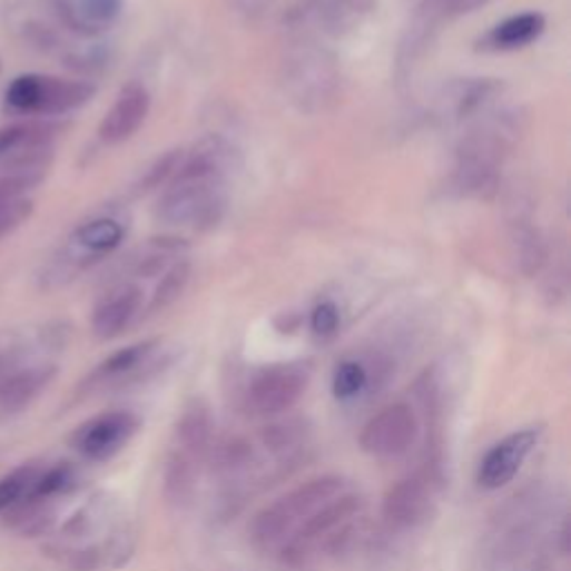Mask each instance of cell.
Segmentation results:
<instances>
[{"label": "cell", "mask_w": 571, "mask_h": 571, "mask_svg": "<svg viewBox=\"0 0 571 571\" xmlns=\"http://www.w3.org/2000/svg\"><path fill=\"white\" fill-rule=\"evenodd\" d=\"M371 384V375L366 366L357 360H344L333 375V393L339 400H353L364 393Z\"/></svg>", "instance_id": "obj_27"}, {"label": "cell", "mask_w": 571, "mask_h": 571, "mask_svg": "<svg viewBox=\"0 0 571 571\" xmlns=\"http://www.w3.org/2000/svg\"><path fill=\"white\" fill-rule=\"evenodd\" d=\"M181 159H184V150H170V152L161 155L159 159H155V164L146 170V175L135 186V193L146 195V193H152V190L161 188L164 184H168L175 177Z\"/></svg>", "instance_id": "obj_29"}, {"label": "cell", "mask_w": 571, "mask_h": 571, "mask_svg": "<svg viewBox=\"0 0 571 571\" xmlns=\"http://www.w3.org/2000/svg\"><path fill=\"white\" fill-rule=\"evenodd\" d=\"M144 291L135 284H119L110 288L95 306L92 331L99 339L119 337L141 313Z\"/></svg>", "instance_id": "obj_16"}, {"label": "cell", "mask_w": 571, "mask_h": 571, "mask_svg": "<svg viewBox=\"0 0 571 571\" xmlns=\"http://www.w3.org/2000/svg\"><path fill=\"white\" fill-rule=\"evenodd\" d=\"M126 239V226L112 215L92 217L75 228L68 244L52 257L43 273V286H61L75 279L81 270L90 268L106 255L115 253Z\"/></svg>", "instance_id": "obj_5"}, {"label": "cell", "mask_w": 571, "mask_h": 571, "mask_svg": "<svg viewBox=\"0 0 571 571\" xmlns=\"http://www.w3.org/2000/svg\"><path fill=\"white\" fill-rule=\"evenodd\" d=\"M228 193L221 179H170L155 208V217L168 226L215 228L226 215Z\"/></svg>", "instance_id": "obj_7"}, {"label": "cell", "mask_w": 571, "mask_h": 571, "mask_svg": "<svg viewBox=\"0 0 571 571\" xmlns=\"http://www.w3.org/2000/svg\"><path fill=\"white\" fill-rule=\"evenodd\" d=\"M95 95L90 81L21 75L6 90V108L19 117H61L88 106Z\"/></svg>", "instance_id": "obj_3"}, {"label": "cell", "mask_w": 571, "mask_h": 571, "mask_svg": "<svg viewBox=\"0 0 571 571\" xmlns=\"http://www.w3.org/2000/svg\"><path fill=\"white\" fill-rule=\"evenodd\" d=\"M43 179L46 175H0V208L26 199Z\"/></svg>", "instance_id": "obj_30"}, {"label": "cell", "mask_w": 571, "mask_h": 571, "mask_svg": "<svg viewBox=\"0 0 571 571\" xmlns=\"http://www.w3.org/2000/svg\"><path fill=\"white\" fill-rule=\"evenodd\" d=\"M55 6L61 21L83 37L108 32L124 12V0H55Z\"/></svg>", "instance_id": "obj_17"}, {"label": "cell", "mask_w": 571, "mask_h": 571, "mask_svg": "<svg viewBox=\"0 0 571 571\" xmlns=\"http://www.w3.org/2000/svg\"><path fill=\"white\" fill-rule=\"evenodd\" d=\"M39 473H41V466L26 464L0 480V513L8 511L17 502H21L23 498H30L35 493Z\"/></svg>", "instance_id": "obj_26"}, {"label": "cell", "mask_w": 571, "mask_h": 571, "mask_svg": "<svg viewBox=\"0 0 571 571\" xmlns=\"http://www.w3.org/2000/svg\"><path fill=\"white\" fill-rule=\"evenodd\" d=\"M30 355V342L17 331H0V380L26 368Z\"/></svg>", "instance_id": "obj_28"}, {"label": "cell", "mask_w": 571, "mask_h": 571, "mask_svg": "<svg viewBox=\"0 0 571 571\" xmlns=\"http://www.w3.org/2000/svg\"><path fill=\"white\" fill-rule=\"evenodd\" d=\"M239 166L237 148L221 135H208L181 159L175 177L177 179H221Z\"/></svg>", "instance_id": "obj_15"}, {"label": "cell", "mask_w": 571, "mask_h": 571, "mask_svg": "<svg viewBox=\"0 0 571 571\" xmlns=\"http://www.w3.org/2000/svg\"><path fill=\"white\" fill-rule=\"evenodd\" d=\"M284 88L302 110H322L339 88L335 59L308 39L291 43L284 59Z\"/></svg>", "instance_id": "obj_4"}, {"label": "cell", "mask_w": 571, "mask_h": 571, "mask_svg": "<svg viewBox=\"0 0 571 571\" xmlns=\"http://www.w3.org/2000/svg\"><path fill=\"white\" fill-rule=\"evenodd\" d=\"M190 273H193L190 264L186 259H177L164 273L159 286L155 288V295H152V302H150V313H159V311H166L168 306H173L184 295V291L188 288Z\"/></svg>", "instance_id": "obj_24"}, {"label": "cell", "mask_w": 571, "mask_h": 571, "mask_svg": "<svg viewBox=\"0 0 571 571\" xmlns=\"http://www.w3.org/2000/svg\"><path fill=\"white\" fill-rule=\"evenodd\" d=\"M500 92H502V83L493 79H464L451 86L446 95V110L453 115V119L462 121L480 112Z\"/></svg>", "instance_id": "obj_22"}, {"label": "cell", "mask_w": 571, "mask_h": 571, "mask_svg": "<svg viewBox=\"0 0 571 571\" xmlns=\"http://www.w3.org/2000/svg\"><path fill=\"white\" fill-rule=\"evenodd\" d=\"M489 3H493V0H431V6L442 23L473 14L482 8H486Z\"/></svg>", "instance_id": "obj_33"}, {"label": "cell", "mask_w": 571, "mask_h": 571, "mask_svg": "<svg viewBox=\"0 0 571 571\" xmlns=\"http://www.w3.org/2000/svg\"><path fill=\"white\" fill-rule=\"evenodd\" d=\"M137 431L139 417L135 413L108 411L81 424L72 435V444L83 457L92 462H106L115 457Z\"/></svg>", "instance_id": "obj_11"}, {"label": "cell", "mask_w": 571, "mask_h": 571, "mask_svg": "<svg viewBox=\"0 0 571 571\" xmlns=\"http://www.w3.org/2000/svg\"><path fill=\"white\" fill-rule=\"evenodd\" d=\"M515 135L518 128L509 117H493L473 126L455 148L453 190L464 197H491L498 190L500 168Z\"/></svg>", "instance_id": "obj_1"}, {"label": "cell", "mask_w": 571, "mask_h": 571, "mask_svg": "<svg viewBox=\"0 0 571 571\" xmlns=\"http://www.w3.org/2000/svg\"><path fill=\"white\" fill-rule=\"evenodd\" d=\"M35 213V204L30 199H21L12 206L0 208V239L17 233Z\"/></svg>", "instance_id": "obj_32"}, {"label": "cell", "mask_w": 571, "mask_h": 571, "mask_svg": "<svg viewBox=\"0 0 571 571\" xmlns=\"http://www.w3.org/2000/svg\"><path fill=\"white\" fill-rule=\"evenodd\" d=\"M308 377V368L302 364H275L259 371L246 393L248 411L268 417L293 408L304 395Z\"/></svg>", "instance_id": "obj_9"}, {"label": "cell", "mask_w": 571, "mask_h": 571, "mask_svg": "<svg viewBox=\"0 0 571 571\" xmlns=\"http://www.w3.org/2000/svg\"><path fill=\"white\" fill-rule=\"evenodd\" d=\"M437 495V482L429 471L413 473L388 489L382 502V518L395 531H406L422 524L433 506Z\"/></svg>", "instance_id": "obj_10"}, {"label": "cell", "mask_w": 571, "mask_h": 571, "mask_svg": "<svg viewBox=\"0 0 571 571\" xmlns=\"http://www.w3.org/2000/svg\"><path fill=\"white\" fill-rule=\"evenodd\" d=\"M304 6L315 12L326 35L344 37L364 21L373 0H304Z\"/></svg>", "instance_id": "obj_21"}, {"label": "cell", "mask_w": 571, "mask_h": 571, "mask_svg": "<svg viewBox=\"0 0 571 571\" xmlns=\"http://www.w3.org/2000/svg\"><path fill=\"white\" fill-rule=\"evenodd\" d=\"M544 28H547V21L542 14L522 12V14L509 17L506 21L491 28V32H486L484 39L480 41V48L491 50V52L520 50V48H526L533 41H538L540 35L544 32Z\"/></svg>", "instance_id": "obj_19"}, {"label": "cell", "mask_w": 571, "mask_h": 571, "mask_svg": "<svg viewBox=\"0 0 571 571\" xmlns=\"http://www.w3.org/2000/svg\"><path fill=\"white\" fill-rule=\"evenodd\" d=\"M57 375L55 366H26L0 380V415L26 408Z\"/></svg>", "instance_id": "obj_20"}, {"label": "cell", "mask_w": 571, "mask_h": 571, "mask_svg": "<svg viewBox=\"0 0 571 571\" xmlns=\"http://www.w3.org/2000/svg\"><path fill=\"white\" fill-rule=\"evenodd\" d=\"M157 346H159L157 339H148L112 353L106 362L99 364V368L88 377L86 384L92 388L115 386V384H126L130 380L141 377V373L150 366Z\"/></svg>", "instance_id": "obj_18"}, {"label": "cell", "mask_w": 571, "mask_h": 571, "mask_svg": "<svg viewBox=\"0 0 571 571\" xmlns=\"http://www.w3.org/2000/svg\"><path fill=\"white\" fill-rule=\"evenodd\" d=\"M150 92L141 83H128L99 126V139L106 146H119L135 137L150 115Z\"/></svg>", "instance_id": "obj_13"}, {"label": "cell", "mask_w": 571, "mask_h": 571, "mask_svg": "<svg viewBox=\"0 0 571 571\" xmlns=\"http://www.w3.org/2000/svg\"><path fill=\"white\" fill-rule=\"evenodd\" d=\"M342 491L344 480L339 475H322L295 486L253 518L248 526L253 542L264 551L282 549L317 509Z\"/></svg>", "instance_id": "obj_2"}, {"label": "cell", "mask_w": 571, "mask_h": 571, "mask_svg": "<svg viewBox=\"0 0 571 571\" xmlns=\"http://www.w3.org/2000/svg\"><path fill=\"white\" fill-rule=\"evenodd\" d=\"M77 484H79L77 469L68 462H61V464H55L50 469H41L32 495L43 498V500H55V498L66 495L72 489H77Z\"/></svg>", "instance_id": "obj_25"}, {"label": "cell", "mask_w": 571, "mask_h": 571, "mask_svg": "<svg viewBox=\"0 0 571 571\" xmlns=\"http://www.w3.org/2000/svg\"><path fill=\"white\" fill-rule=\"evenodd\" d=\"M239 6H242V10H244V12H248V14H257V12H262V10H264L266 0H239Z\"/></svg>", "instance_id": "obj_34"}, {"label": "cell", "mask_w": 571, "mask_h": 571, "mask_svg": "<svg viewBox=\"0 0 571 571\" xmlns=\"http://www.w3.org/2000/svg\"><path fill=\"white\" fill-rule=\"evenodd\" d=\"M313 335L319 339H331L339 328V308L333 302H322L311 313Z\"/></svg>", "instance_id": "obj_31"}, {"label": "cell", "mask_w": 571, "mask_h": 571, "mask_svg": "<svg viewBox=\"0 0 571 571\" xmlns=\"http://www.w3.org/2000/svg\"><path fill=\"white\" fill-rule=\"evenodd\" d=\"M417 437V417L408 404H393L366 422L360 444L368 455L397 457Z\"/></svg>", "instance_id": "obj_12"}, {"label": "cell", "mask_w": 571, "mask_h": 571, "mask_svg": "<svg viewBox=\"0 0 571 571\" xmlns=\"http://www.w3.org/2000/svg\"><path fill=\"white\" fill-rule=\"evenodd\" d=\"M213 449V417L204 402H193L179 424L175 449L166 469V491L175 502H186L193 495L201 462Z\"/></svg>", "instance_id": "obj_6"}, {"label": "cell", "mask_w": 571, "mask_h": 571, "mask_svg": "<svg viewBox=\"0 0 571 571\" xmlns=\"http://www.w3.org/2000/svg\"><path fill=\"white\" fill-rule=\"evenodd\" d=\"M538 442V431L524 429L500 440L482 460L478 469V482L482 489H500L509 484L520 471L522 462Z\"/></svg>", "instance_id": "obj_14"}, {"label": "cell", "mask_w": 571, "mask_h": 571, "mask_svg": "<svg viewBox=\"0 0 571 571\" xmlns=\"http://www.w3.org/2000/svg\"><path fill=\"white\" fill-rule=\"evenodd\" d=\"M513 246H515V257H518L520 270L526 277L538 275L547 262V246H544L540 233L529 224H518L515 233H513Z\"/></svg>", "instance_id": "obj_23"}, {"label": "cell", "mask_w": 571, "mask_h": 571, "mask_svg": "<svg viewBox=\"0 0 571 571\" xmlns=\"http://www.w3.org/2000/svg\"><path fill=\"white\" fill-rule=\"evenodd\" d=\"M59 130L41 121L0 128V175H48Z\"/></svg>", "instance_id": "obj_8"}]
</instances>
